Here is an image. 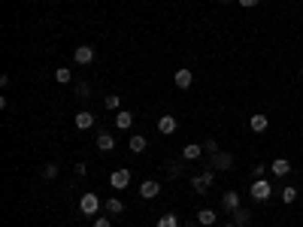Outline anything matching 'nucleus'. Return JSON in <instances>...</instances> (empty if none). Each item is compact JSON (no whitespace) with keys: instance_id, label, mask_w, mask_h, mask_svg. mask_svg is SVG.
<instances>
[{"instance_id":"20e7f679","label":"nucleus","mask_w":303,"mask_h":227,"mask_svg":"<svg viewBox=\"0 0 303 227\" xmlns=\"http://www.w3.org/2000/svg\"><path fill=\"white\" fill-rule=\"evenodd\" d=\"M109 185H112L115 191H122V188H128V185H131V170H125V167H118V170H112V173H109Z\"/></svg>"},{"instance_id":"423d86ee","label":"nucleus","mask_w":303,"mask_h":227,"mask_svg":"<svg viewBox=\"0 0 303 227\" xmlns=\"http://www.w3.org/2000/svg\"><path fill=\"white\" fill-rule=\"evenodd\" d=\"M94 58H97V52H94V46H88V43H85V46H76V52H73V61L82 64V67H88Z\"/></svg>"},{"instance_id":"f8f14e48","label":"nucleus","mask_w":303,"mask_h":227,"mask_svg":"<svg viewBox=\"0 0 303 227\" xmlns=\"http://www.w3.org/2000/svg\"><path fill=\"white\" fill-rule=\"evenodd\" d=\"M203 155H206V152H203L200 142H188V146L182 149V158H185V161H200Z\"/></svg>"},{"instance_id":"bb28decb","label":"nucleus","mask_w":303,"mask_h":227,"mask_svg":"<svg viewBox=\"0 0 303 227\" xmlns=\"http://www.w3.org/2000/svg\"><path fill=\"white\" fill-rule=\"evenodd\" d=\"M267 170H270V163H255V167H252V179H264Z\"/></svg>"},{"instance_id":"412c9836","label":"nucleus","mask_w":303,"mask_h":227,"mask_svg":"<svg viewBox=\"0 0 303 227\" xmlns=\"http://www.w3.org/2000/svg\"><path fill=\"white\" fill-rule=\"evenodd\" d=\"M128 146H131V152H136V155H139V152H146L149 139H146V136H131V142H128Z\"/></svg>"},{"instance_id":"f257e3e1","label":"nucleus","mask_w":303,"mask_h":227,"mask_svg":"<svg viewBox=\"0 0 303 227\" xmlns=\"http://www.w3.org/2000/svg\"><path fill=\"white\" fill-rule=\"evenodd\" d=\"M249 197H252L255 203H264V200H270V197H273V185H270L267 179H252Z\"/></svg>"},{"instance_id":"393cba45","label":"nucleus","mask_w":303,"mask_h":227,"mask_svg":"<svg viewBox=\"0 0 303 227\" xmlns=\"http://www.w3.org/2000/svg\"><path fill=\"white\" fill-rule=\"evenodd\" d=\"M200 146H203V152H206V155H209V158H212V155H215V152H218V139H212V136H209V139H203Z\"/></svg>"},{"instance_id":"39448f33","label":"nucleus","mask_w":303,"mask_h":227,"mask_svg":"<svg viewBox=\"0 0 303 227\" xmlns=\"http://www.w3.org/2000/svg\"><path fill=\"white\" fill-rule=\"evenodd\" d=\"M239 206H243V197H239V191H236V188H228V191L221 194V209H225V212H236Z\"/></svg>"},{"instance_id":"7ed1b4c3","label":"nucleus","mask_w":303,"mask_h":227,"mask_svg":"<svg viewBox=\"0 0 303 227\" xmlns=\"http://www.w3.org/2000/svg\"><path fill=\"white\" fill-rule=\"evenodd\" d=\"M100 197L94 194V191H88V194H82V200H79V212H82V215H88V218H91V215H97V212H100Z\"/></svg>"},{"instance_id":"1a4fd4ad","label":"nucleus","mask_w":303,"mask_h":227,"mask_svg":"<svg viewBox=\"0 0 303 227\" xmlns=\"http://www.w3.org/2000/svg\"><path fill=\"white\" fill-rule=\"evenodd\" d=\"M270 173H273L276 179H285V176L291 173V161H288V158H276V161H270Z\"/></svg>"},{"instance_id":"b1692460","label":"nucleus","mask_w":303,"mask_h":227,"mask_svg":"<svg viewBox=\"0 0 303 227\" xmlns=\"http://www.w3.org/2000/svg\"><path fill=\"white\" fill-rule=\"evenodd\" d=\"M155 227H179V218H176L173 212H167V215H161V218H158V224H155Z\"/></svg>"},{"instance_id":"5701e85b","label":"nucleus","mask_w":303,"mask_h":227,"mask_svg":"<svg viewBox=\"0 0 303 227\" xmlns=\"http://www.w3.org/2000/svg\"><path fill=\"white\" fill-rule=\"evenodd\" d=\"M58 173H61V167H58V163H46V167H43V179H49V182H52V179H58Z\"/></svg>"},{"instance_id":"0eeeda50","label":"nucleus","mask_w":303,"mask_h":227,"mask_svg":"<svg viewBox=\"0 0 303 227\" xmlns=\"http://www.w3.org/2000/svg\"><path fill=\"white\" fill-rule=\"evenodd\" d=\"M173 82H176V88H179V91H188V88L194 85V73H191L188 67H179V70H176V76H173Z\"/></svg>"},{"instance_id":"9b49d317","label":"nucleus","mask_w":303,"mask_h":227,"mask_svg":"<svg viewBox=\"0 0 303 227\" xmlns=\"http://www.w3.org/2000/svg\"><path fill=\"white\" fill-rule=\"evenodd\" d=\"M176 128H179V121H176V115H161V118H158V133H164V136H170V133H176Z\"/></svg>"},{"instance_id":"c756f323","label":"nucleus","mask_w":303,"mask_h":227,"mask_svg":"<svg viewBox=\"0 0 303 227\" xmlns=\"http://www.w3.org/2000/svg\"><path fill=\"white\" fill-rule=\"evenodd\" d=\"M91 227H112V224H109V218H94V224Z\"/></svg>"},{"instance_id":"a211bd4d","label":"nucleus","mask_w":303,"mask_h":227,"mask_svg":"<svg viewBox=\"0 0 303 227\" xmlns=\"http://www.w3.org/2000/svg\"><path fill=\"white\" fill-rule=\"evenodd\" d=\"M97 149L100 152H112L115 149V136L112 133H97Z\"/></svg>"},{"instance_id":"a878e982","label":"nucleus","mask_w":303,"mask_h":227,"mask_svg":"<svg viewBox=\"0 0 303 227\" xmlns=\"http://www.w3.org/2000/svg\"><path fill=\"white\" fill-rule=\"evenodd\" d=\"M103 103H106V109H112V112H118V109H122V97H118V94H109Z\"/></svg>"},{"instance_id":"2f4dec72","label":"nucleus","mask_w":303,"mask_h":227,"mask_svg":"<svg viewBox=\"0 0 303 227\" xmlns=\"http://www.w3.org/2000/svg\"><path fill=\"white\" fill-rule=\"evenodd\" d=\"M221 3H234V0H221Z\"/></svg>"},{"instance_id":"6ab92c4d","label":"nucleus","mask_w":303,"mask_h":227,"mask_svg":"<svg viewBox=\"0 0 303 227\" xmlns=\"http://www.w3.org/2000/svg\"><path fill=\"white\" fill-rule=\"evenodd\" d=\"M103 209H106V212H112V215H122V212H125V203H122L118 197H109V200L103 203Z\"/></svg>"},{"instance_id":"ddd939ff","label":"nucleus","mask_w":303,"mask_h":227,"mask_svg":"<svg viewBox=\"0 0 303 227\" xmlns=\"http://www.w3.org/2000/svg\"><path fill=\"white\" fill-rule=\"evenodd\" d=\"M215 221H218V212H215V209H209V206H206V209H200V212H197V224L212 227Z\"/></svg>"},{"instance_id":"4468645a","label":"nucleus","mask_w":303,"mask_h":227,"mask_svg":"<svg viewBox=\"0 0 303 227\" xmlns=\"http://www.w3.org/2000/svg\"><path fill=\"white\" fill-rule=\"evenodd\" d=\"M231 221H234L236 227H249V224H252V212H249V209H243V206H239V209H236V212H231Z\"/></svg>"},{"instance_id":"2eb2a0df","label":"nucleus","mask_w":303,"mask_h":227,"mask_svg":"<svg viewBox=\"0 0 303 227\" xmlns=\"http://www.w3.org/2000/svg\"><path fill=\"white\" fill-rule=\"evenodd\" d=\"M131 125H134V112L118 109V112H115V128H118V130H128Z\"/></svg>"},{"instance_id":"f3484780","label":"nucleus","mask_w":303,"mask_h":227,"mask_svg":"<svg viewBox=\"0 0 303 227\" xmlns=\"http://www.w3.org/2000/svg\"><path fill=\"white\" fill-rule=\"evenodd\" d=\"M76 128H79V130H88V128H94V115H91L88 109H82V112H76Z\"/></svg>"},{"instance_id":"4be33fe9","label":"nucleus","mask_w":303,"mask_h":227,"mask_svg":"<svg viewBox=\"0 0 303 227\" xmlns=\"http://www.w3.org/2000/svg\"><path fill=\"white\" fill-rule=\"evenodd\" d=\"M55 79H58L61 85H70V82H73V73H70V67H58V70H55Z\"/></svg>"},{"instance_id":"dca6fc26","label":"nucleus","mask_w":303,"mask_h":227,"mask_svg":"<svg viewBox=\"0 0 303 227\" xmlns=\"http://www.w3.org/2000/svg\"><path fill=\"white\" fill-rule=\"evenodd\" d=\"M249 128L255 130V133H264V130L270 128V118H267V115H261V112H258V115H252V118H249Z\"/></svg>"},{"instance_id":"aec40b11","label":"nucleus","mask_w":303,"mask_h":227,"mask_svg":"<svg viewBox=\"0 0 303 227\" xmlns=\"http://www.w3.org/2000/svg\"><path fill=\"white\" fill-rule=\"evenodd\" d=\"M297 194H300V191H297L294 185H285V188H282V203H285V206H291V203L297 200Z\"/></svg>"},{"instance_id":"7c9ffc66","label":"nucleus","mask_w":303,"mask_h":227,"mask_svg":"<svg viewBox=\"0 0 303 227\" xmlns=\"http://www.w3.org/2000/svg\"><path fill=\"white\" fill-rule=\"evenodd\" d=\"M221 227H236V224H234V221H228V224H221Z\"/></svg>"},{"instance_id":"cd10ccee","label":"nucleus","mask_w":303,"mask_h":227,"mask_svg":"<svg viewBox=\"0 0 303 227\" xmlns=\"http://www.w3.org/2000/svg\"><path fill=\"white\" fill-rule=\"evenodd\" d=\"M88 94H91V85H88V82H79V88H76V97H88Z\"/></svg>"},{"instance_id":"9d476101","label":"nucleus","mask_w":303,"mask_h":227,"mask_svg":"<svg viewBox=\"0 0 303 227\" xmlns=\"http://www.w3.org/2000/svg\"><path fill=\"white\" fill-rule=\"evenodd\" d=\"M161 194V185L155 182V179H146V182H139V197H146V200H152V197Z\"/></svg>"},{"instance_id":"c85d7f7f","label":"nucleus","mask_w":303,"mask_h":227,"mask_svg":"<svg viewBox=\"0 0 303 227\" xmlns=\"http://www.w3.org/2000/svg\"><path fill=\"white\" fill-rule=\"evenodd\" d=\"M236 3H239L243 9H252V6H258V0H236Z\"/></svg>"},{"instance_id":"72a5a7b5","label":"nucleus","mask_w":303,"mask_h":227,"mask_svg":"<svg viewBox=\"0 0 303 227\" xmlns=\"http://www.w3.org/2000/svg\"><path fill=\"white\" fill-rule=\"evenodd\" d=\"M300 76H303V67H300Z\"/></svg>"},{"instance_id":"f03ea898","label":"nucleus","mask_w":303,"mask_h":227,"mask_svg":"<svg viewBox=\"0 0 303 227\" xmlns=\"http://www.w3.org/2000/svg\"><path fill=\"white\" fill-rule=\"evenodd\" d=\"M212 182H215V170L209 167V170H203L197 176H191V188L197 191V194H206L209 188H212Z\"/></svg>"},{"instance_id":"473e14b6","label":"nucleus","mask_w":303,"mask_h":227,"mask_svg":"<svg viewBox=\"0 0 303 227\" xmlns=\"http://www.w3.org/2000/svg\"><path fill=\"white\" fill-rule=\"evenodd\" d=\"M185 227H194V224H185Z\"/></svg>"},{"instance_id":"6e6552de","label":"nucleus","mask_w":303,"mask_h":227,"mask_svg":"<svg viewBox=\"0 0 303 227\" xmlns=\"http://www.w3.org/2000/svg\"><path fill=\"white\" fill-rule=\"evenodd\" d=\"M209 163H212V170H215V173H225V170H231V167H234V155H228V152H215V155L209 158Z\"/></svg>"}]
</instances>
